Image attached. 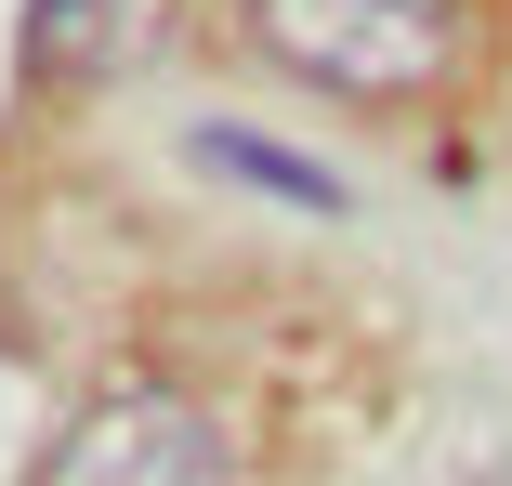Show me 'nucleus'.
I'll return each instance as SVG.
<instances>
[{"mask_svg":"<svg viewBox=\"0 0 512 486\" xmlns=\"http://www.w3.org/2000/svg\"><path fill=\"white\" fill-rule=\"evenodd\" d=\"M197 158L237 171V184H276V198H302V211H342V184H329V171H302V158H276V145H250V132H197Z\"/></svg>","mask_w":512,"mask_h":486,"instance_id":"obj_4","label":"nucleus"},{"mask_svg":"<svg viewBox=\"0 0 512 486\" xmlns=\"http://www.w3.org/2000/svg\"><path fill=\"white\" fill-rule=\"evenodd\" d=\"M263 66L342 92V106H421L473 53V0H237Z\"/></svg>","mask_w":512,"mask_h":486,"instance_id":"obj_1","label":"nucleus"},{"mask_svg":"<svg viewBox=\"0 0 512 486\" xmlns=\"http://www.w3.org/2000/svg\"><path fill=\"white\" fill-rule=\"evenodd\" d=\"M40 486H237V421L184 381H119L66 421Z\"/></svg>","mask_w":512,"mask_h":486,"instance_id":"obj_2","label":"nucleus"},{"mask_svg":"<svg viewBox=\"0 0 512 486\" xmlns=\"http://www.w3.org/2000/svg\"><path fill=\"white\" fill-rule=\"evenodd\" d=\"M499 486H512V473H499Z\"/></svg>","mask_w":512,"mask_h":486,"instance_id":"obj_5","label":"nucleus"},{"mask_svg":"<svg viewBox=\"0 0 512 486\" xmlns=\"http://www.w3.org/2000/svg\"><path fill=\"white\" fill-rule=\"evenodd\" d=\"M171 27V0H27V66L40 79H119Z\"/></svg>","mask_w":512,"mask_h":486,"instance_id":"obj_3","label":"nucleus"}]
</instances>
